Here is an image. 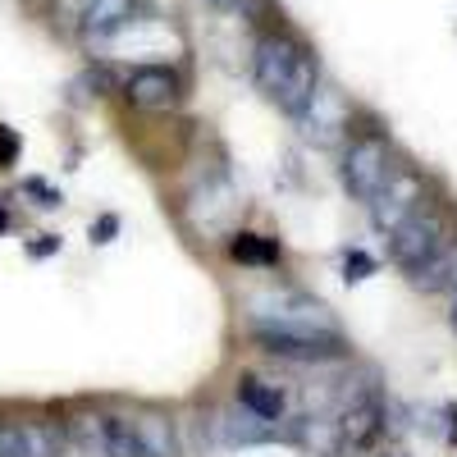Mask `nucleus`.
Listing matches in <instances>:
<instances>
[{"label":"nucleus","instance_id":"nucleus-1","mask_svg":"<svg viewBox=\"0 0 457 457\" xmlns=\"http://www.w3.org/2000/svg\"><path fill=\"white\" fill-rule=\"evenodd\" d=\"M252 79H256L265 101L279 105L288 120H297V114L307 110V101L316 96V87H320V64L297 37L265 32L256 42V51H252Z\"/></svg>","mask_w":457,"mask_h":457},{"label":"nucleus","instance_id":"nucleus-2","mask_svg":"<svg viewBox=\"0 0 457 457\" xmlns=\"http://www.w3.org/2000/svg\"><path fill=\"white\" fill-rule=\"evenodd\" d=\"M252 338L261 353H270L279 361H297V366H316V361H338L348 357L343 329H312V325H284V320H256Z\"/></svg>","mask_w":457,"mask_h":457},{"label":"nucleus","instance_id":"nucleus-3","mask_svg":"<svg viewBox=\"0 0 457 457\" xmlns=\"http://www.w3.org/2000/svg\"><path fill=\"white\" fill-rule=\"evenodd\" d=\"M448 247H453V228L430 202H421L403 224L389 228V256H394V265H403L407 275H421L426 265L439 261Z\"/></svg>","mask_w":457,"mask_h":457},{"label":"nucleus","instance_id":"nucleus-4","mask_svg":"<svg viewBox=\"0 0 457 457\" xmlns=\"http://www.w3.org/2000/svg\"><path fill=\"white\" fill-rule=\"evenodd\" d=\"M394 174H398L394 146H389V137H379V133L353 137L348 146H343V156H338V183H343V193H348L353 202H361V206H370L375 193Z\"/></svg>","mask_w":457,"mask_h":457},{"label":"nucleus","instance_id":"nucleus-5","mask_svg":"<svg viewBox=\"0 0 457 457\" xmlns=\"http://www.w3.org/2000/svg\"><path fill=\"white\" fill-rule=\"evenodd\" d=\"M73 444L92 457H146L133 416H114V411H92L73 421Z\"/></svg>","mask_w":457,"mask_h":457},{"label":"nucleus","instance_id":"nucleus-6","mask_svg":"<svg viewBox=\"0 0 457 457\" xmlns=\"http://www.w3.org/2000/svg\"><path fill=\"white\" fill-rule=\"evenodd\" d=\"M421 202H426V183H421V174H411V170L398 165V174L375 193V202H370V220H375L379 234H389V228L403 224Z\"/></svg>","mask_w":457,"mask_h":457},{"label":"nucleus","instance_id":"nucleus-7","mask_svg":"<svg viewBox=\"0 0 457 457\" xmlns=\"http://www.w3.org/2000/svg\"><path fill=\"white\" fill-rule=\"evenodd\" d=\"M64 435L51 421H0V457H60Z\"/></svg>","mask_w":457,"mask_h":457},{"label":"nucleus","instance_id":"nucleus-8","mask_svg":"<svg viewBox=\"0 0 457 457\" xmlns=\"http://www.w3.org/2000/svg\"><path fill=\"white\" fill-rule=\"evenodd\" d=\"M124 96H129L137 110H174L179 96H183V83H179V73L165 69V64H142V69L129 73Z\"/></svg>","mask_w":457,"mask_h":457},{"label":"nucleus","instance_id":"nucleus-9","mask_svg":"<svg viewBox=\"0 0 457 457\" xmlns=\"http://www.w3.org/2000/svg\"><path fill=\"white\" fill-rule=\"evenodd\" d=\"M302 133H307L312 142H334L343 129H348V105H343V96L334 87H316V96L307 101V110L297 114Z\"/></svg>","mask_w":457,"mask_h":457},{"label":"nucleus","instance_id":"nucleus-10","mask_svg":"<svg viewBox=\"0 0 457 457\" xmlns=\"http://www.w3.org/2000/svg\"><path fill=\"white\" fill-rule=\"evenodd\" d=\"M137 14V0H87L83 5V37L87 42H105V37L124 32Z\"/></svg>","mask_w":457,"mask_h":457},{"label":"nucleus","instance_id":"nucleus-11","mask_svg":"<svg viewBox=\"0 0 457 457\" xmlns=\"http://www.w3.org/2000/svg\"><path fill=\"white\" fill-rule=\"evenodd\" d=\"M238 407L252 411V416H261V421H284V394L270 389L256 375H243L238 379Z\"/></svg>","mask_w":457,"mask_h":457},{"label":"nucleus","instance_id":"nucleus-12","mask_svg":"<svg viewBox=\"0 0 457 457\" xmlns=\"http://www.w3.org/2000/svg\"><path fill=\"white\" fill-rule=\"evenodd\" d=\"M133 426H137V439L146 448V457H179V435L174 426L165 421V416H133Z\"/></svg>","mask_w":457,"mask_h":457},{"label":"nucleus","instance_id":"nucleus-13","mask_svg":"<svg viewBox=\"0 0 457 457\" xmlns=\"http://www.w3.org/2000/svg\"><path fill=\"white\" fill-rule=\"evenodd\" d=\"M228 252H234V261H252V265H270L279 261V247L275 243H265L256 234H238L234 243H228Z\"/></svg>","mask_w":457,"mask_h":457},{"label":"nucleus","instance_id":"nucleus-14","mask_svg":"<svg viewBox=\"0 0 457 457\" xmlns=\"http://www.w3.org/2000/svg\"><path fill=\"white\" fill-rule=\"evenodd\" d=\"M370 270H375V261L366 252H348V256H343V279H348V284L370 279Z\"/></svg>","mask_w":457,"mask_h":457},{"label":"nucleus","instance_id":"nucleus-15","mask_svg":"<svg viewBox=\"0 0 457 457\" xmlns=\"http://www.w3.org/2000/svg\"><path fill=\"white\" fill-rule=\"evenodd\" d=\"M14 156H19V137L10 129H0V165H10Z\"/></svg>","mask_w":457,"mask_h":457},{"label":"nucleus","instance_id":"nucleus-16","mask_svg":"<svg viewBox=\"0 0 457 457\" xmlns=\"http://www.w3.org/2000/svg\"><path fill=\"white\" fill-rule=\"evenodd\" d=\"M114 228H120V220H114V215H105L101 224H92V238H96V243H110V234H114Z\"/></svg>","mask_w":457,"mask_h":457},{"label":"nucleus","instance_id":"nucleus-17","mask_svg":"<svg viewBox=\"0 0 457 457\" xmlns=\"http://www.w3.org/2000/svg\"><path fill=\"white\" fill-rule=\"evenodd\" d=\"M55 247H60V243H55V238H51V234H46V243H32V247H28V252H32V256H51V252H55Z\"/></svg>","mask_w":457,"mask_h":457},{"label":"nucleus","instance_id":"nucleus-18","mask_svg":"<svg viewBox=\"0 0 457 457\" xmlns=\"http://www.w3.org/2000/svg\"><path fill=\"white\" fill-rule=\"evenodd\" d=\"M206 5H215V10H243V0H206Z\"/></svg>","mask_w":457,"mask_h":457},{"label":"nucleus","instance_id":"nucleus-19","mask_svg":"<svg viewBox=\"0 0 457 457\" xmlns=\"http://www.w3.org/2000/svg\"><path fill=\"white\" fill-rule=\"evenodd\" d=\"M448 320H453V329H457V288H453V307H448Z\"/></svg>","mask_w":457,"mask_h":457},{"label":"nucleus","instance_id":"nucleus-20","mask_svg":"<svg viewBox=\"0 0 457 457\" xmlns=\"http://www.w3.org/2000/svg\"><path fill=\"white\" fill-rule=\"evenodd\" d=\"M5 224H10V215H5V206H0V234H5Z\"/></svg>","mask_w":457,"mask_h":457}]
</instances>
